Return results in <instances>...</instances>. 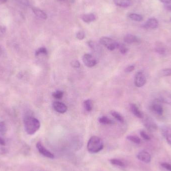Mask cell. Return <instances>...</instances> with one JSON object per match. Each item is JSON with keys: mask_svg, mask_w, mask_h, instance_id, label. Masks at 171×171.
Returning a JSON list of instances; mask_svg holds the SVG:
<instances>
[{"mask_svg": "<svg viewBox=\"0 0 171 171\" xmlns=\"http://www.w3.org/2000/svg\"><path fill=\"white\" fill-rule=\"evenodd\" d=\"M24 123L25 131L30 135L35 134L41 126L39 121L32 116H27L24 118Z\"/></svg>", "mask_w": 171, "mask_h": 171, "instance_id": "obj_1", "label": "cell"}, {"mask_svg": "<svg viewBox=\"0 0 171 171\" xmlns=\"http://www.w3.org/2000/svg\"><path fill=\"white\" fill-rule=\"evenodd\" d=\"M104 148L103 141L97 136H92L87 144V149L91 153H97L100 152Z\"/></svg>", "mask_w": 171, "mask_h": 171, "instance_id": "obj_2", "label": "cell"}, {"mask_svg": "<svg viewBox=\"0 0 171 171\" xmlns=\"http://www.w3.org/2000/svg\"><path fill=\"white\" fill-rule=\"evenodd\" d=\"M101 44L106 47L109 50L113 51L118 49L119 46V44L114 41V40L109 37H103L100 40Z\"/></svg>", "mask_w": 171, "mask_h": 171, "instance_id": "obj_3", "label": "cell"}, {"mask_svg": "<svg viewBox=\"0 0 171 171\" xmlns=\"http://www.w3.org/2000/svg\"><path fill=\"white\" fill-rule=\"evenodd\" d=\"M82 61L86 66L89 68H92L97 64V60L89 54H85L82 57Z\"/></svg>", "mask_w": 171, "mask_h": 171, "instance_id": "obj_4", "label": "cell"}, {"mask_svg": "<svg viewBox=\"0 0 171 171\" xmlns=\"http://www.w3.org/2000/svg\"><path fill=\"white\" fill-rule=\"evenodd\" d=\"M147 82L146 78L142 72H139L135 77L134 83L136 87H142L145 85Z\"/></svg>", "mask_w": 171, "mask_h": 171, "instance_id": "obj_5", "label": "cell"}, {"mask_svg": "<svg viewBox=\"0 0 171 171\" xmlns=\"http://www.w3.org/2000/svg\"><path fill=\"white\" fill-rule=\"evenodd\" d=\"M36 147L40 153L42 154L44 156L50 159L54 158V155H53V154L51 153L50 151H48L47 149H46V148L43 145L41 142H37L36 144Z\"/></svg>", "mask_w": 171, "mask_h": 171, "instance_id": "obj_6", "label": "cell"}, {"mask_svg": "<svg viewBox=\"0 0 171 171\" xmlns=\"http://www.w3.org/2000/svg\"><path fill=\"white\" fill-rule=\"evenodd\" d=\"M144 126L148 130L151 132L156 131L158 129V126L153 120L149 117H147L143 121Z\"/></svg>", "mask_w": 171, "mask_h": 171, "instance_id": "obj_7", "label": "cell"}, {"mask_svg": "<svg viewBox=\"0 0 171 171\" xmlns=\"http://www.w3.org/2000/svg\"><path fill=\"white\" fill-rule=\"evenodd\" d=\"M152 109L153 111L158 115H162L163 113V108L162 105V102L158 99L154 101L152 104Z\"/></svg>", "mask_w": 171, "mask_h": 171, "instance_id": "obj_8", "label": "cell"}, {"mask_svg": "<svg viewBox=\"0 0 171 171\" xmlns=\"http://www.w3.org/2000/svg\"><path fill=\"white\" fill-rule=\"evenodd\" d=\"M158 99L162 103L171 105V94L167 91H161L159 94Z\"/></svg>", "mask_w": 171, "mask_h": 171, "instance_id": "obj_9", "label": "cell"}, {"mask_svg": "<svg viewBox=\"0 0 171 171\" xmlns=\"http://www.w3.org/2000/svg\"><path fill=\"white\" fill-rule=\"evenodd\" d=\"M161 132L167 142L171 145V125H165L162 127Z\"/></svg>", "mask_w": 171, "mask_h": 171, "instance_id": "obj_10", "label": "cell"}, {"mask_svg": "<svg viewBox=\"0 0 171 171\" xmlns=\"http://www.w3.org/2000/svg\"><path fill=\"white\" fill-rule=\"evenodd\" d=\"M53 108L58 113L63 114L66 112L68 110L67 107L65 104L58 101H55L53 103Z\"/></svg>", "mask_w": 171, "mask_h": 171, "instance_id": "obj_11", "label": "cell"}, {"mask_svg": "<svg viewBox=\"0 0 171 171\" xmlns=\"http://www.w3.org/2000/svg\"><path fill=\"white\" fill-rule=\"evenodd\" d=\"M137 158L139 160L146 163H150L151 160V155L145 151L139 152L137 155Z\"/></svg>", "mask_w": 171, "mask_h": 171, "instance_id": "obj_12", "label": "cell"}, {"mask_svg": "<svg viewBox=\"0 0 171 171\" xmlns=\"http://www.w3.org/2000/svg\"><path fill=\"white\" fill-rule=\"evenodd\" d=\"M159 23L158 21L156 19L154 18H151L149 19L146 22L145 24H144V27L146 28H151V29H154L158 27Z\"/></svg>", "mask_w": 171, "mask_h": 171, "instance_id": "obj_13", "label": "cell"}, {"mask_svg": "<svg viewBox=\"0 0 171 171\" xmlns=\"http://www.w3.org/2000/svg\"><path fill=\"white\" fill-rule=\"evenodd\" d=\"M124 41L126 43L132 44L137 43L139 42L140 40L135 36L133 35L132 34H128L125 36L124 38Z\"/></svg>", "mask_w": 171, "mask_h": 171, "instance_id": "obj_14", "label": "cell"}, {"mask_svg": "<svg viewBox=\"0 0 171 171\" xmlns=\"http://www.w3.org/2000/svg\"><path fill=\"white\" fill-rule=\"evenodd\" d=\"M131 110L134 115L138 118H143V115L139 109L138 107L134 104H132L130 105Z\"/></svg>", "mask_w": 171, "mask_h": 171, "instance_id": "obj_15", "label": "cell"}, {"mask_svg": "<svg viewBox=\"0 0 171 171\" xmlns=\"http://www.w3.org/2000/svg\"><path fill=\"white\" fill-rule=\"evenodd\" d=\"M116 5L121 7H128L132 5L131 0H114Z\"/></svg>", "mask_w": 171, "mask_h": 171, "instance_id": "obj_16", "label": "cell"}, {"mask_svg": "<svg viewBox=\"0 0 171 171\" xmlns=\"http://www.w3.org/2000/svg\"><path fill=\"white\" fill-rule=\"evenodd\" d=\"M32 10L35 15L39 18L44 20H46L47 19V15L42 10L37 8H33Z\"/></svg>", "mask_w": 171, "mask_h": 171, "instance_id": "obj_17", "label": "cell"}, {"mask_svg": "<svg viewBox=\"0 0 171 171\" xmlns=\"http://www.w3.org/2000/svg\"><path fill=\"white\" fill-rule=\"evenodd\" d=\"M82 19L84 22L87 23H90L91 22H93L96 20V18L93 14H88L84 15L82 17Z\"/></svg>", "mask_w": 171, "mask_h": 171, "instance_id": "obj_18", "label": "cell"}, {"mask_svg": "<svg viewBox=\"0 0 171 171\" xmlns=\"http://www.w3.org/2000/svg\"><path fill=\"white\" fill-rule=\"evenodd\" d=\"M99 121L101 124L104 125H113L115 123L113 120L110 119L108 117L105 116L100 117L99 119Z\"/></svg>", "mask_w": 171, "mask_h": 171, "instance_id": "obj_19", "label": "cell"}, {"mask_svg": "<svg viewBox=\"0 0 171 171\" xmlns=\"http://www.w3.org/2000/svg\"><path fill=\"white\" fill-rule=\"evenodd\" d=\"M83 104H84L85 109L87 112L91 111L92 110L93 107V104L92 101L91 100L88 99L85 101Z\"/></svg>", "mask_w": 171, "mask_h": 171, "instance_id": "obj_20", "label": "cell"}, {"mask_svg": "<svg viewBox=\"0 0 171 171\" xmlns=\"http://www.w3.org/2000/svg\"><path fill=\"white\" fill-rule=\"evenodd\" d=\"M111 115L119 122L121 123H123L124 122V119L122 116L121 115V114L119 113L118 112L112 111L111 112Z\"/></svg>", "mask_w": 171, "mask_h": 171, "instance_id": "obj_21", "label": "cell"}, {"mask_svg": "<svg viewBox=\"0 0 171 171\" xmlns=\"http://www.w3.org/2000/svg\"><path fill=\"white\" fill-rule=\"evenodd\" d=\"M110 162L112 164L115 165V166H119V167H125V163H124L123 162L119 160V159H110Z\"/></svg>", "mask_w": 171, "mask_h": 171, "instance_id": "obj_22", "label": "cell"}, {"mask_svg": "<svg viewBox=\"0 0 171 171\" xmlns=\"http://www.w3.org/2000/svg\"><path fill=\"white\" fill-rule=\"evenodd\" d=\"M129 17L132 20L137 21V22H141L143 19L142 16L139 15V14H135V13L130 14L129 15Z\"/></svg>", "mask_w": 171, "mask_h": 171, "instance_id": "obj_23", "label": "cell"}, {"mask_svg": "<svg viewBox=\"0 0 171 171\" xmlns=\"http://www.w3.org/2000/svg\"><path fill=\"white\" fill-rule=\"evenodd\" d=\"M159 75L160 77H168L171 76V68H166L164 69H162L160 71Z\"/></svg>", "mask_w": 171, "mask_h": 171, "instance_id": "obj_24", "label": "cell"}, {"mask_svg": "<svg viewBox=\"0 0 171 171\" xmlns=\"http://www.w3.org/2000/svg\"><path fill=\"white\" fill-rule=\"evenodd\" d=\"M63 95H64V92L60 90H57L52 94L53 97L56 99H61L63 97Z\"/></svg>", "mask_w": 171, "mask_h": 171, "instance_id": "obj_25", "label": "cell"}, {"mask_svg": "<svg viewBox=\"0 0 171 171\" xmlns=\"http://www.w3.org/2000/svg\"><path fill=\"white\" fill-rule=\"evenodd\" d=\"M48 54L47 50L46 48L44 47H41L39 49H38L35 52V56H38L40 55H46Z\"/></svg>", "mask_w": 171, "mask_h": 171, "instance_id": "obj_26", "label": "cell"}, {"mask_svg": "<svg viewBox=\"0 0 171 171\" xmlns=\"http://www.w3.org/2000/svg\"><path fill=\"white\" fill-rule=\"evenodd\" d=\"M127 139L129 141L132 142L136 143V144H140L141 142V139L137 136H128Z\"/></svg>", "mask_w": 171, "mask_h": 171, "instance_id": "obj_27", "label": "cell"}, {"mask_svg": "<svg viewBox=\"0 0 171 171\" xmlns=\"http://www.w3.org/2000/svg\"><path fill=\"white\" fill-rule=\"evenodd\" d=\"M6 125L4 122H0V133L2 135L5 134L7 132Z\"/></svg>", "mask_w": 171, "mask_h": 171, "instance_id": "obj_28", "label": "cell"}, {"mask_svg": "<svg viewBox=\"0 0 171 171\" xmlns=\"http://www.w3.org/2000/svg\"><path fill=\"white\" fill-rule=\"evenodd\" d=\"M118 49H119L120 52L122 54H125L128 52V48L124 44H120Z\"/></svg>", "mask_w": 171, "mask_h": 171, "instance_id": "obj_29", "label": "cell"}, {"mask_svg": "<svg viewBox=\"0 0 171 171\" xmlns=\"http://www.w3.org/2000/svg\"><path fill=\"white\" fill-rule=\"evenodd\" d=\"M155 50H156V52L159 54L164 55L166 53V50L163 47H157L156 48Z\"/></svg>", "mask_w": 171, "mask_h": 171, "instance_id": "obj_30", "label": "cell"}, {"mask_svg": "<svg viewBox=\"0 0 171 171\" xmlns=\"http://www.w3.org/2000/svg\"><path fill=\"white\" fill-rule=\"evenodd\" d=\"M71 65L73 68L78 69L80 67V63L78 60H74L71 62Z\"/></svg>", "mask_w": 171, "mask_h": 171, "instance_id": "obj_31", "label": "cell"}, {"mask_svg": "<svg viewBox=\"0 0 171 171\" xmlns=\"http://www.w3.org/2000/svg\"><path fill=\"white\" fill-rule=\"evenodd\" d=\"M85 37V34L83 31H79L78 32L77 34L76 35V37L78 39L80 40H82L84 39Z\"/></svg>", "mask_w": 171, "mask_h": 171, "instance_id": "obj_32", "label": "cell"}, {"mask_svg": "<svg viewBox=\"0 0 171 171\" xmlns=\"http://www.w3.org/2000/svg\"><path fill=\"white\" fill-rule=\"evenodd\" d=\"M16 1L19 4L26 7H28L30 6V2L28 0H16Z\"/></svg>", "mask_w": 171, "mask_h": 171, "instance_id": "obj_33", "label": "cell"}, {"mask_svg": "<svg viewBox=\"0 0 171 171\" xmlns=\"http://www.w3.org/2000/svg\"><path fill=\"white\" fill-rule=\"evenodd\" d=\"M140 135H141V136L142 138L145 140H147V141L150 140V139H151L150 137L149 136L147 135V133H146L144 131H141L140 132Z\"/></svg>", "mask_w": 171, "mask_h": 171, "instance_id": "obj_34", "label": "cell"}, {"mask_svg": "<svg viewBox=\"0 0 171 171\" xmlns=\"http://www.w3.org/2000/svg\"><path fill=\"white\" fill-rule=\"evenodd\" d=\"M135 68V66L134 65L129 66H128V67H127V68L125 69V72H126V73H131V72H132V71L134 70Z\"/></svg>", "mask_w": 171, "mask_h": 171, "instance_id": "obj_35", "label": "cell"}, {"mask_svg": "<svg viewBox=\"0 0 171 171\" xmlns=\"http://www.w3.org/2000/svg\"><path fill=\"white\" fill-rule=\"evenodd\" d=\"M161 166L166 169L169 171H171V165L169 164V163H163L161 164Z\"/></svg>", "mask_w": 171, "mask_h": 171, "instance_id": "obj_36", "label": "cell"}, {"mask_svg": "<svg viewBox=\"0 0 171 171\" xmlns=\"http://www.w3.org/2000/svg\"><path fill=\"white\" fill-rule=\"evenodd\" d=\"M159 1H160L162 3H165L166 4H168L171 3V0H159Z\"/></svg>", "mask_w": 171, "mask_h": 171, "instance_id": "obj_37", "label": "cell"}, {"mask_svg": "<svg viewBox=\"0 0 171 171\" xmlns=\"http://www.w3.org/2000/svg\"><path fill=\"white\" fill-rule=\"evenodd\" d=\"M0 145H5V142L4 140L1 137H0Z\"/></svg>", "mask_w": 171, "mask_h": 171, "instance_id": "obj_38", "label": "cell"}, {"mask_svg": "<svg viewBox=\"0 0 171 171\" xmlns=\"http://www.w3.org/2000/svg\"><path fill=\"white\" fill-rule=\"evenodd\" d=\"M166 8L167 9V10L168 11H171V3L170 4H167L166 6Z\"/></svg>", "mask_w": 171, "mask_h": 171, "instance_id": "obj_39", "label": "cell"}, {"mask_svg": "<svg viewBox=\"0 0 171 171\" xmlns=\"http://www.w3.org/2000/svg\"><path fill=\"white\" fill-rule=\"evenodd\" d=\"M0 31L4 33L6 31V28L4 27H0Z\"/></svg>", "mask_w": 171, "mask_h": 171, "instance_id": "obj_40", "label": "cell"}, {"mask_svg": "<svg viewBox=\"0 0 171 171\" xmlns=\"http://www.w3.org/2000/svg\"><path fill=\"white\" fill-rule=\"evenodd\" d=\"M7 0H0V3L2 4H4V3L7 2Z\"/></svg>", "mask_w": 171, "mask_h": 171, "instance_id": "obj_41", "label": "cell"}, {"mask_svg": "<svg viewBox=\"0 0 171 171\" xmlns=\"http://www.w3.org/2000/svg\"><path fill=\"white\" fill-rule=\"evenodd\" d=\"M2 54V49L1 48V47H0V56H1V55Z\"/></svg>", "mask_w": 171, "mask_h": 171, "instance_id": "obj_42", "label": "cell"}, {"mask_svg": "<svg viewBox=\"0 0 171 171\" xmlns=\"http://www.w3.org/2000/svg\"><path fill=\"white\" fill-rule=\"evenodd\" d=\"M59 1H63V0H59Z\"/></svg>", "mask_w": 171, "mask_h": 171, "instance_id": "obj_43", "label": "cell"}]
</instances>
